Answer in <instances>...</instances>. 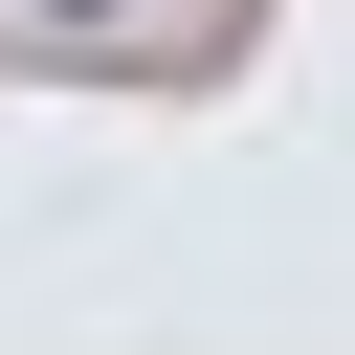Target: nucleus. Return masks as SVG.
<instances>
[{"label": "nucleus", "instance_id": "obj_1", "mask_svg": "<svg viewBox=\"0 0 355 355\" xmlns=\"http://www.w3.org/2000/svg\"><path fill=\"white\" fill-rule=\"evenodd\" d=\"M44 22H111V0H44Z\"/></svg>", "mask_w": 355, "mask_h": 355}]
</instances>
